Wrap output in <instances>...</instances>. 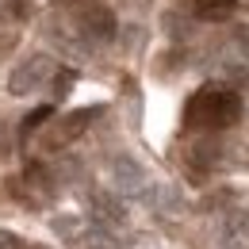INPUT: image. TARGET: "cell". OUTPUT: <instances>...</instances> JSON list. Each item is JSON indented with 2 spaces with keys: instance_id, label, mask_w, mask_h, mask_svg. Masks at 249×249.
Segmentation results:
<instances>
[{
  "instance_id": "1",
  "label": "cell",
  "mask_w": 249,
  "mask_h": 249,
  "mask_svg": "<svg viewBox=\"0 0 249 249\" xmlns=\"http://www.w3.org/2000/svg\"><path fill=\"white\" fill-rule=\"evenodd\" d=\"M242 119V100L230 89H203L188 100L184 123L192 130H226Z\"/></svg>"
},
{
  "instance_id": "2",
  "label": "cell",
  "mask_w": 249,
  "mask_h": 249,
  "mask_svg": "<svg viewBox=\"0 0 249 249\" xmlns=\"http://www.w3.org/2000/svg\"><path fill=\"white\" fill-rule=\"evenodd\" d=\"M69 4V16H73V27L85 35L89 42H111L115 38V16L111 8H104L100 0H65Z\"/></svg>"
},
{
  "instance_id": "3",
  "label": "cell",
  "mask_w": 249,
  "mask_h": 249,
  "mask_svg": "<svg viewBox=\"0 0 249 249\" xmlns=\"http://www.w3.org/2000/svg\"><path fill=\"white\" fill-rule=\"evenodd\" d=\"M54 73H58L54 58L31 54V58H23V62L12 69V77H8V92H12V96H31V92H38Z\"/></svg>"
},
{
  "instance_id": "4",
  "label": "cell",
  "mask_w": 249,
  "mask_h": 249,
  "mask_svg": "<svg viewBox=\"0 0 249 249\" xmlns=\"http://www.w3.org/2000/svg\"><path fill=\"white\" fill-rule=\"evenodd\" d=\"M12 196L19 199V203H27V207H42L50 196H54V177L42 169V165H27L16 180H12Z\"/></svg>"
},
{
  "instance_id": "5",
  "label": "cell",
  "mask_w": 249,
  "mask_h": 249,
  "mask_svg": "<svg viewBox=\"0 0 249 249\" xmlns=\"http://www.w3.org/2000/svg\"><path fill=\"white\" fill-rule=\"evenodd\" d=\"M107 173H111V184L119 188V192H142L146 188V169L134 157H111Z\"/></svg>"
},
{
  "instance_id": "6",
  "label": "cell",
  "mask_w": 249,
  "mask_h": 249,
  "mask_svg": "<svg viewBox=\"0 0 249 249\" xmlns=\"http://www.w3.org/2000/svg\"><path fill=\"white\" fill-rule=\"evenodd\" d=\"M96 119V107H85V111H73V115H65L62 123L54 126L50 134H46V146H65V142H73L77 134H85V126Z\"/></svg>"
},
{
  "instance_id": "7",
  "label": "cell",
  "mask_w": 249,
  "mask_h": 249,
  "mask_svg": "<svg viewBox=\"0 0 249 249\" xmlns=\"http://www.w3.org/2000/svg\"><path fill=\"white\" fill-rule=\"evenodd\" d=\"M89 211H92L96 226H104V230H111V226H123V222H126V207L115 199V196H107V192H96L92 203H89Z\"/></svg>"
},
{
  "instance_id": "8",
  "label": "cell",
  "mask_w": 249,
  "mask_h": 249,
  "mask_svg": "<svg viewBox=\"0 0 249 249\" xmlns=\"http://www.w3.org/2000/svg\"><path fill=\"white\" fill-rule=\"evenodd\" d=\"M218 242H222V249H249V215L246 211H230L222 218Z\"/></svg>"
},
{
  "instance_id": "9",
  "label": "cell",
  "mask_w": 249,
  "mask_h": 249,
  "mask_svg": "<svg viewBox=\"0 0 249 249\" xmlns=\"http://www.w3.org/2000/svg\"><path fill=\"white\" fill-rule=\"evenodd\" d=\"M192 12L207 23H222L238 12V0H192Z\"/></svg>"
},
{
  "instance_id": "10",
  "label": "cell",
  "mask_w": 249,
  "mask_h": 249,
  "mask_svg": "<svg viewBox=\"0 0 249 249\" xmlns=\"http://www.w3.org/2000/svg\"><path fill=\"white\" fill-rule=\"evenodd\" d=\"M215 157H218V146H215V142H192V150H188L192 169H199V165H203V173L215 165Z\"/></svg>"
},
{
  "instance_id": "11",
  "label": "cell",
  "mask_w": 249,
  "mask_h": 249,
  "mask_svg": "<svg viewBox=\"0 0 249 249\" xmlns=\"http://www.w3.org/2000/svg\"><path fill=\"white\" fill-rule=\"evenodd\" d=\"M77 246H81V249H119V242H115L104 226H96V230H89V234H81Z\"/></svg>"
},
{
  "instance_id": "12",
  "label": "cell",
  "mask_w": 249,
  "mask_h": 249,
  "mask_svg": "<svg viewBox=\"0 0 249 249\" xmlns=\"http://www.w3.org/2000/svg\"><path fill=\"white\" fill-rule=\"evenodd\" d=\"M46 119H50V107H38V111H31V115L23 119V134H31L35 126H38V123H46Z\"/></svg>"
},
{
  "instance_id": "13",
  "label": "cell",
  "mask_w": 249,
  "mask_h": 249,
  "mask_svg": "<svg viewBox=\"0 0 249 249\" xmlns=\"http://www.w3.org/2000/svg\"><path fill=\"white\" fill-rule=\"evenodd\" d=\"M0 249H23V242H19L12 230H0Z\"/></svg>"
},
{
  "instance_id": "14",
  "label": "cell",
  "mask_w": 249,
  "mask_h": 249,
  "mask_svg": "<svg viewBox=\"0 0 249 249\" xmlns=\"http://www.w3.org/2000/svg\"><path fill=\"white\" fill-rule=\"evenodd\" d=\"M238 42H242V50H246V58H249V27H242V31H238Z\"/></svg>"
},
{
  "instance_id": "15",
  "label": "cell",
  "mask_w": 249,
  "mask_h": 249,
  "mask_svg": "<svg viewBox=\"0 0 249 249\" xmlns=\"http://www.w3.org/2000/svg\"><path fill=\"white\" fill-rule=\"evenodd\" d=\"M4 8H16V12H19V0H0V12H4Z\"/></svg>"
}]
</instances>
